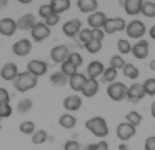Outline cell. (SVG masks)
I'll return each instance as SVG.
<instances>
[{"instance_id": "cell-1", "label": "cell", "mask_w": 155, "mask_h": 150, "mask_svg": "<svg viewBox=\"0 0 155 150\" xmlns=\"http://www.w3.org/2000/svg\"><path fill=\"white\" fill-rule=\"evenodd\" d=\"M12 83H14V88L17 90V92L24 93V92H28V90L35 88L37 83H38V78L34 75H30L28 72H20L18 77Z\"/></svg>"}, {"instance_id": "cell-2", "label": "cell", "mask_w": 155, "mask_h": 150, "mask_svg": "<svg viewBox=\"0 0 155 150\" xmlns=\"http://www.w3.org/2000/svg\"><path fill=\"white\" fill-rule=\"evenodd\" d=\"M85 128L92 132L95 137H107L108 135V125L104 117H92L85 122Z\"/></svg>"}, {"instance_id": "cell-3", "label": "cell", "mask_w": 155, "mask_h": 150, "mask_svg": "<svg viewBox=\"0 0 155 150\" xmlns=\"http://www.w3.org/2000/svg\"><path fill=\"white\" fill-rule=\"evenodd\" d=\"M125 32H127V37H128V38L142 40V37L147 33V27H145V23L142 22V20L134 18V20H130V22L127 23V28H125Z\"/></svg>"}, {"instance_id": "cell-4", "label": "cell", "mask_w": 155, "mask_h": 150, "mask_svg": "<svg viewBox=\"0 0 155 150\" xmlns=\"http://www.w3.org/2000/svg\"><path fill=\"white\" fill-rule=\"evenodd\" d=\"M127 90H128V87L125 85V83L114 82L107 87V95H108V98L114 100V102H122V100L127 98Z\"/></svg>"}, {"instance_id": "cell-5", "label": "cell", "mask_w": 155, "mask_h": 150, "mask_svg": "<svg viewBox=\"0 0 155 150\" xmlns=\"http://www.w3.org/2000/svg\"><path fill=\"white\" fill-rule=\"evenodd\" d=\"M127 28V22L122 17H108L107 22L104 25L105 33H117V32H125Z\"/></svg>"}, {"instance_id": "cell-6", "label": "cell", "mask_w": 155, "mask_h": 150, "mask_svg": "<svg viewBox=\"0 0 155 150\" xmlns=\"http://www.w3.org/2000/svg\"><path fill=\"white\" fill-rule=\"evenodd\" d=\"M50 27H47L44 22H37L35 27L30 30V35H32V40L34 42H44L45 38L50 37Z\"/></svg>"}, {"instance_id": "cell-7", "label": "cell", "mask_w": 155, "mask_h": 150, "mask_svg": "<svg viewBox=\"0 0 155 150\" xmlns=\"http://www.w3.org/2000/svg\"><path fill=\"white\" fill-rule=\"evenodd\" d=\"M82 28H84V27H82V22H80L78 18L67 20V22L62 25V32H64V35L70 37V38H75V37H78V33H80Z\"/></svg>"}, {"instance_id": "cell-8", "label": "cell", "mask_w": 155, "mask_h": 150, "mask_svg": "<svg viewBox=\"0 0 155 150\" xmlns=\"http://www.w3.org/2000/svg\"><path fill=\"white\" fill-rule=\"evenodd\" d=\"M47 70H48V65L44 62V60L34 58V60H30V62L27 63V72L30 73V75L37 77V78H38V77H42V75H45Z\"/></svg>"}, {"instance_id": "cell-9", "label": "cell", "mask_w": 155, "mask_h": 150, "mask_svg": "<svg viewBox=\"0 0 155 150\" xmlns=\"http://www.w3.org/2000/svg\"><path fill=\"white\" fill-rule=\"evenodd\" d=\"M107 18H108L107 13L97 10V12L90 13V15L87 17V25H88V28H92V30H95V28H104Z\"/></svg>"}, {"instance_id": "cell-10", "label": "cell", "mask_w": 155, "mask_h": 150, "mask_svg": "<svg viewBox=\"0 0 155 150\" xmlns=\"http://www.w3.org/2000/svg\"><path fill=\"white\" fill-rule=\"evenodd\" d=\"M145 92H143V85L142 83H132L127 90V100L130 103H138L142 98H145Z\"/></svg>"}, {"instance_id": "cell-11", "label": "cell", "mask_w": 155, "mask_h": 150, "mask_svg": "<svg viewBox=\"0 0 155 150\" xmlns=\"http://www.w3.org/2000/svg\"><path fill=\"white\" fill-rule=\"evenodd\" d=\"M50 57L52 60H54L55 63H64L68 60V57H70V50H68L67 45H55L54 48L50 50Z\"/></svg>"}, {"instance_id": "cell-12", "label": "cell", "mask_w": 155, "mask_h": 150, "mask_svg": "<svg viewBox=\"0 0 155 150\" xmlns=\"http://www.w3.org/2000/svg\"><path fill=\"white\" fill-rule=\"evenodd\" d=\"M18 30L17 27V20L10 18V17H5V18L0 20V35L4 37H12L15 32Z\"/></svg>"}, {"instance_id": "cell-13", "label": "cell", "mask_w": 155, "mask_h": 150, "mask_svg": "<svg viewBox=\"0 0 155 150\" xmlns=\"http://www.w3.org/2000/svg\"><path fill=\"white\" fill-rule=\"evenodd\" d=\"M12 52L17 57H27L32 52V42L28 38H20L12 45Z\"/></svg>"}, {"instance_id": "cell-14", "label": "cell", "mask_w": 155, "mask_h": 150, "mask_svg": "<svg viewBox=\"0 0 155 150\" xmlns=\"http://www.w3.org/2000/svg\"><path fill=\"white\" fill-rule=\"evenodd\" d=\"M135 127H132L130 123H127V122H122V123H118L117 125V137L122 140V142H128V140L132 138V137H135Z\"/></svg>"}, {"instance_id": "cell-15", "label": "cell", "mask_w": 155, "mask_h": 150, "mask_svg": "<svg viewBox=\"0 0 155 150\" xmlns=\"http://www.w3.org/2000/svg\"><path fill=\"white\" fill-rule=\"evenodd\" d=\"M18 67L17 63L14 62H7L4 67H2V72H0V77L5 80V82H14L15 78L18 77Z\"/></svg>"}, {"instance_id": "cell-16", "label": "cell", "mask_w": 155, "mask_h": 150, "mask_svg": "<svg viewBox=\"0 0 155 150\" xmlns=\"http://www.w3.org/2000/svg\"><path fill=\"white\" fill-rule=\"evenodd\" d=\"M132 55L135 57L137 60H143L147 58L148 55V42L147 40H137V42L132 45Z\"/></svg>"}, {"instance_id": "cell-17", "label": "cell", "mask_w": 155, "mask_h": 150, "mask_svg": "<svg viewBox=\"0 0 155 150\" xmlns=\"http://www.w3.org/2000/svg\"><path fill=\"white\" fill-rule=\"evenodd\" d=\"M82 97L80 95H77V93H72V95H68V97H65L64 98V108L65 110H68V113H72V112H77V110H80L82 108Z\"/></svg>"}, {"instance_id": "cell-18", "label": "cell", "mask_w": 155, "mask_h": 150, "mask_svg": "<svg viewBox=\"0 0 155 150\" xmlns=\"http://www.w3.org/2000/svg\"><path fill=\"white\" fill-rule=\"evenodd\" d=\"M105 68H107V67H105L102 62H98V60H94V62H90V63L87 65V78L97 80L98 77L104 75Z\"/></svg>"}, {"instance_id": "cell-19", "label": "cell", "mask_w": 155, "mask_h": 150, "mask_svg": "<svg viewBox=\"0 0 155 150\" xmlns=\"http://www.w3.org/2000/svg\"><path fill=\"white\" fill-rule=\"evenodd\" d=\"M124 10L127 12V15L130 17H135L138 13H142V3L143 0H125V2H120Z\"/></svg>"}, {"instance_id": "cell-20", "label": "cell", "mask_w": 155, "mask_h": 150, "mask_svg": "<svg viewBox=\"0 0 155 150\" xmlns=\"http://www.w3.org/2000/svg\"><path fill=\"white\" fill-rule=\"evenodd\" d=\"M37 23V17L34 13H24L20 18L17 20V27L18 30H32Z\"/></svg>"}, {"instance_id": "cell-21", "label": "cell", "mask_w": 155, "mask_h": 150, "mask_svg": "<svg viewBox=\"0 0 155 150\" xmlns=\"http://www.w3.org/2000/svg\"><path fill=\"white\" fill-rule=\"evenodd\" d=\"M85 82H87V75H84V73L78 72V73H75L74 77L68 78V87L72 88V92H82Z\"/></svg>"}, {"instance_id": "cell-22", "label": "cell", "mask_w": 155, "mask_h": 150, "mask_svg": "<svg viewBox=\"0 0 155 150\" xmlns=\"http://www.w3.org/2000/svg\"><path fill=\"white\" fill-rule=\"evenodd\" d=\"M98 88H100V85H98V80H92V78H87V82H85L84 88H82V95L87 97V98H92V97L97 95Z\"/></svg>"}, {"instance_id": "cell-23", "label": "cell", "mask_w": 155, "mask_h": 150, "mask_svg": "<svg viewBox=\"0 0 155 150\" xmlns=\"http://www.w3.org/2000/svg\"><path fill=\"white\" fill-rule=\"evenodd\" d=\"M77 7H78V10L80 12H84V13H94V12H97V8H98V2L97 0H78L77 2Z\"/></svg>"}, {"instance_id": "cell-24", "label": "cell", "mask_w": 155, "mask_h": 150, "mask_svg": "<svg viewBox=\"0 0 155 150\" xmlns=\"http://www.w3.org/2000/svg\"><path fill=\"white\" fill-rule=\"evenodd\" d=\"M58 123H60V127H64V128L72 130L77 125V118H75L74 113H64V115H60V118H58Z\"/></svg>"}, {"instance_id": "cell-25", "label": "cell", "mask_w": 155, "mask_h": 150, "mask_svg": "<svg viewBox=\"0 0 155 150\" xmlns=\"http://www.w3.org/2000/svg\"><path fill=\"white\" fill-rule=\"evenodd\" d=\"M48 3L52 5V8H54V12L57 13V15L67 12V10L70 8V5H72L70 0H52V2H48Z\"/></svg>"}, {"instance_id": "cell-26", "label": "cell", "mask_w": 155, "mask_h": 150, "mask_svg": "<svg viewBox=\"0 0 155 150\" xmlns=\"http://www.w3.org/2000/svg\"><path fill=\"white\" fill-rule=\"evenodd\" d=\"M142 120H143V117H142V113L137 112V110H130V112L127 113V117H125V122L130 123L132 127H135V128L142 123Z\"/></svg>"}, {"instance_id": "cell-27", "label": "cell", "mask_w": 155, "mask_h": 150, "mask_svg": "<svg viewBox=\"0 0 155 150\" xmlns=\"http://www.w3.org/2000/svg\"><path fill=\"white\" fill-rule=\"evenodd\" d=\"M50 82L54 83V85H57V87H64V85H67V83H68V77L65 75L64 72L57 70V72H54L50 75Z\"/></svg>"}, {"instance_id": "cell-28", "label": "cell", "mask_w": 155, "mask_h": 150, "mask_svg": "<svg viewBox=\"0 0 155 150\" xmlns=\"http://www.w3.org/2000/svg\"><path fill=\"white\" fill-rule=\"evenodd\" d=\"M124 75L127 77V78H130V80H137L138 75H140V70H138V67L135 65V63H125Z\"/></svg>"}, {"instance_id": "cell-29", "label": "cell", "mask_w": 155, "mask_h": 150, "mask_svg": "<svg viewBox=\"0 0 155 150\" xmlns=\"http://www.w3.org/2000/svg\"><path fill=\"white\" fill-rule=\"evenodd\" d=\"M142 15L147 17V18H155V2L145 0L142 3Z\"/></svg>"}, {"instance_id": "cell-30", "label": "cell", "mask_w": 155, "mask_h": 150, "mask_svg": "<svg viewBox=\"0 0 155 150\" xmlns=\"http://www.w3.org/2000/svg\"><path fill=\"white\" fill-rule=\"evenodd\" d=\"M117 70L115 68H112V67H107V68H105V72H104V75L100 77L102 78V82L104 83H108V85H110V83H114V82H117Z\"/></svg>"}, {"instance_id": "cell-31", "label": "cell", "mask_w": 155, "mask_h": 150, "mask_svg": "<svg viewBox=\"0 0 155 150\" xmlns=\"http://www.w3.org/2000/svg\"><path fill=\"white\" fill-rule=\"evenodd\" d=\"M77 70H78V68H77V67H75L74 63L70 62V60H67V62H64V63L60 65V72H64L65 75L68 77V78H70V77H74L75 73H78Z\"/></svg>"}, {"instance_id": "cell-32", "label": "cell", "mask_w": 155, "mask_h": 150, "mask_svg": "<svg viewBox=\"0 0 155 150\" xmlns=\"http://www.w3.org/2000/svg\"><path fill=\"white\" fill-rule=\"evenodd\" d=\"M117 48L120 52V55H127V53H132V43L130 40L127 38H120L117 42Z\"/></svg>"}, {"instance_id": "cell-33", "label": "cell", "mask_w": 155, "mask_h": 150, "mask_svg": "<svg viewBox=\"0 0 155 150\" xmlns=\"http://www.w3.org/2000/svg\"><path fill=\"white\" fill-rule=\"evenodd\" d=\"M32 107H34V102H32L30 98H22V100H18V103H17V112L18 113H27L32 110Z\"/></svg>"}, {"instance_id": "cell-34", "label": "cell", "mask_w": 155, "mask_h": 150, "mask_svg": "<svg viewBox=\"0 0 155 150\" xmlns=\"http://www.w3.org/2000/svg\"><path fill=\"white\" fill-rule=\"evenodd\" d=\"M143 92L147 97H155V78L153 77H150V78H147L143 83Z\"/></svg>"}, {"instance_id": "cell-35", "label": "cell", "mask_w": 155, "mask_h": 150, "mask_svg": "<svg viewBox=\"0 0 155 150\" xmlns=\"http://www.w3.org/2000/svg\"><path fill=\"white\" fill-rule=\"evenodd\" d=\"M125 60H124V57L122 55H112L110 57V67L112 68H115L118 72V70H124V67H125Z\"/></svg>"}, {"instance_id": "cell-36", "label": "cell", "mask_w": 155, "mask_h": 150, "mask_svg": "<svg viewBox=\"0 0 155 150\" xmlns=\"http://www.w3.org/2000/svg\"><path fill=\"white\" fill-rule=\"evenodd\" d=\"M47 138H48V135L45 130H35V133L32 135V143L34 145H40V143L47 142Z\"/></svg>"}, {"instance_id": "cell-37", "label": "cell", "mask_w": 155, "mask_h": 150, "mask_svg": "<svg viewBox=\"0 0 155 150\" xmlns=\"http://www.w3.org/2000/svg\"><path fill=\"white\" fill-rule=\"evenodd\" d=\"M78 40H80V43L82 45H88V43L92 42V28H82L80 30V33H78Z\"/></svg>"}, {"instance_id": "cell-38", "label": "cell", "mask_w": 155, "mask_h": 150, "mask_svg": "<svg viewBox=\"0 0 155 150\" xmlns=\"http://www.w3.org/2000/svg\"><path fill=\"white\" fill-rule=\"evenodd\" d=\"M18 128H20V132L24 133V135H34L35 133V123L32 122V120H27V122H22Z\"/></svg>"}, {"instance_id": "cell-39", "label": "cell", "mask_w": 155, "mask_h": 150, "mask_svg": "<svg viewBox=\"0 0 155 150\" xmlns=\"http://www.w3.org/2000/svg\"><path fill=\"white\" fill-rule=\"evenodd\" d=\"M54 8H52V5H50V3H44V5H40V7H38V15H40L42 17V18H48V17H50V15H54Z\"/></svg>"}, {"instance_id": "cell-40", "label": "cell", "mask_w": 155, "mask_h": 150, "mask_svg": "<svg viewBox=\"0 0 155 150\" xmlns=\"http://www.w3.org/2000/svg\"><path fill=\"white\" fill-rule=\"evenodd\" d=\"M68 60H70L72 63H74L75 67H82V63H84V58H82V55L78 52H70V57H68Z\"/></svg>"}, {"instance_id": "cell-41", "label": "cell", "mask_w": 155, "mask_h": 150, "mask_svg": "<svg viewBox=\"0 0 155 150\" xmlns=\"http://www.w3.org/2000/svg\"><path fill=\"white\" fill-rule=\"evenodd\" d=\"M64 150H82V145L78 140H67V142L64 143Z\"/></svg>"}, {"instance_id": "cell-42", "label": "cell", "mask_w": 155, "mask_h": 150, "mask_svg": "<svg viewBox=\"0 0 155 150\" xmlns=\"http://www.w3.org/2000/svg\"><path fill=\"white\" fill-rule=\"evenodd\" d=\"M85 48H87L88 53H98L102 50V43L100 42H95V40H92L88 45H85Z\"/></svg>"}, {"instance_id": "cell-43", "label": "cell", "mask_w": 155, "mask_h": 150, "mask_svg": "<svg viewBox=\"0 0 155 150\" xmlns=\"http://www.w3.org/2000/svg\"><path fill=\"white\" fill-rule=\"evenodd\" d=\"M14 108L10 107V103H5V105H0V118H7L12 115Z\"/></svg>"}, {"instance_id": "cell-44", "label": "cell", "mask_w": 155, "mask_h": 150, "mask_svg": "<svg viewBox=\"0 0 155 150\" xmlns=\"http://www.w3.org/2000/svg\"><path fill=\"white\" fill-rule=\"evenodd\" d=\"M5 103H10V93L7 88L0 87V105H5Z\"/></svg>"}, {"instance_id": "cell-45", "label": "cell", "mask_w": 155, "mask_h": 150, "mask_svg": "<svg viewBox=\"0 0 155 150\" xmlns=\"http://www.w3.org/2000/svg\"><path fill=\"white\" fill-rule=\"evenodd\" d=\"M92 38L95 40V42H104V38H105V32H104V28H95V30H92Z\"/></svg>"}, {"instance_id": "cell-46", "label": "cell", "mask_w": 155, "mask_h": 150, "mask_svg": "<svg viewBox=\"0 0 155 150\" xmlns=\"http://www.w3.org/2000/svg\"><path fill=\"white\" fill-rule=\"evenodd\" d=\"M58 22H60V15H57V13H54V15H50L48 18L44 20V23L47 27H54V25H57Z\"/></svg>"}, {"instance_id": "cell-47", "label": "cell", "mask_w": 155, "mask_h": 150, "mask_svg": "<svg viewBox=\"0 0 155 150\" xmlns=\"http://www.w3.org/2000/svg\"><path fill=\"white\" fill-rule=\"evenodd\" d=\"M143 148L145 150H155V135L147 137V140L143 143Z\"/></svg>"}, {"instance_id": "cell-48", "label": "cell", "mask_w": 155, "mask_h": 150, "mask_svg": "<svg viewBox=\"0 0 155 150\" xmlns=\"http://www.w3.org/2000/svg\"><path fill=\"white\" fill-rule=\"evenodd\" d=\"M97 150H110V145H108L105 140H100V142L97 143Z\"/></svg>"}, {"instance_id": "cell-49", "label": "cell", "mask_w": 155, "mask_h": 150, "mask_svg": "<svg viewBox=\"0 0 155 150\" xmlns=\"http://www.w3.org/2000/svg\"><path fill=\"white\" fill-rule=\"evenodd\" d=\"M82 150H97V143H87Z\"/></svg>"}, {"instance_id": "cell-50", "label": "cell", "mask_w": 155, "mask_h": 150, "mask_svg": "<svg viewBox=\"0 0 155 150\" xmlns=\"http://www.w3.org/2000/svg\"><path fill=\"white\" fill-rule=\"evenodd\" d=\"M148 35H150V38H153V40H155V25H152V27H150V30H148Z\"/></svg>"}, {"instance_id": "cell-51", "label": "cell", "mask_w": 155, "mask_h": 150, "mask_svg": "<svg viewBox=\"0 0 155 150\" xmlns=\"http://www.w3.org/2000/svg\"><path fill=\"white\" fill-rule=\"evenodd\" d=\"M150 113H152V117L155 118V100L152 102V105H150Z\"/></svg>"}, {"instance_id": "cell-52", "label": "cell", "mask_w": 155, "mask_h": 150, "mask_svg": "<svg viewBox=\"0 0 155 150\" xmlns=\"http://www.w3.org/2000/svg\"><path fill=\"white\" fill-rule=\"evenodd\" d=\"M117 150H130V148H128V145H127V143H120Z\"/></svg>"}, {"instance_id": "cell-53", "label": "cell", "mask_w": 155, "mask_h": 150, "mask_svg": "<svg viewBox=\"0 0 155 150\" xmlns=\"http://www.w3.org/2000/svg\"><path fill=\"white\" fill-rule=\"evenodd\" d=\"M7 5H8V0H0V8H4Z\"/></svg>"}, {"instance_id": "cell-54", "label": "cell", "mask_w": 155, "mask_h": 150, "mask_svg": "<svg viewBox=\"0 0 155 150\" xmlns=\"http://www.w3.org/2000/svg\"><path fill=\"white\" fill-rule=\"evenodd\" d=\"M18 3H32V0H18Z\"/></svg>"}, {"instance_id": "cell-55", "label": "cell", "mask_w": 155, "mask_h": 150, "mask_svg": "<svg viewBox=\"0 0 155 150\" xmlns=\"http://www.w3.org/2000/svg\"><path fill=\"white\" fill-rule=\"evenodd\" d=\"M150 68L155 70V60H152V62H150Z\"/></svg>"}, {"instance_id": "cell-56", "label": "cell", "mask_w": 155, "mask_h": 150, "mask_svg": "<svg viewBox=\"0 0 155 150\" xmlns=\"http://www.w3.org/2000/svg\"><path fill=\"white\" fill-rule=\"evenodd\" d=\"M0 72H2V67H0ZM0 78H2V77H0Z\"/></svg>"}, {"instance_id": "cell-57", "label": "cell", "mask_w": 155, "mask_h": 150, "mask_svg": "<svg viewBox=\"0 0 155 150\" xmlns=\"http://www.w3.org/2000/svg\"><path fill=\"white\" fill-rule=\"evenodd\" d=\"M0 130H2V125H0Z\"/></svg>"}]
</instances>
